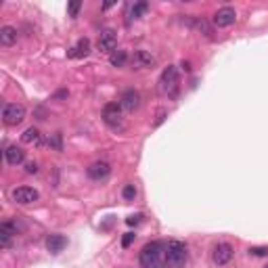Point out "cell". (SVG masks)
<instances>
[{
    "label": "cell",
    "instance_id": "2",
    "mask_svg": "<svg viewBox=\"0 0 268 268\" xmlns=\"http://www.w3.org/2000/svg\"><path fill=\"white\" fill-rule=\"evenodd\" d=\"M187 247L183 241H168L165 243V268H185Z\"/></svg>",
    "mask_w": 268,
    "mask_h": 268
},
{
    "label": "cell",
    "instance_id": "26",
    "mask_svg": "<svg viewBox=\"0 0 268 268\" xmlns=\"http://www.w3.org/2000/svg\"><path fill=\"white\" fill-rule=\"evenodd\" d=\"M25 172H28V174H36L38 172V163L36 161H28V163H25Z\"/></svg>",
    "mask_w": 268,
    "mask_h": 268
},
{
    "label": "cell",
    "instance_id": "15",
    "mask_svg": "<svg viewBox=\"0 0 268 268\" xmlns=\"http://www.w3.org/2000/svg\"><path fill=\"white\" fill-rule=\"evenodd\" d=\"M88 53H91V40H88V38H80L78 44H75L73 48H69L67 57H71V59H80V57H86Z\"/></svg>",
    "mask_w": 268,
    "mask_h": 268
},
{
    "label": "cell",
    "instance_id": "12",
    "mask_svg": "<svg viewBox=\"0 0 268 268\" xmlns=\"http://www.w3.org/2000/svg\"><path fill=\"white\" fill-rule=\"evenodd\" d=\"M120 105H122V109H126V111H130V113H134L138 107H140V95L136 93V91H126L124 95H122V99H120Z\"/></svg>",
    "mask_w": 268,
    "mask_h": 268
},
{
    "label": "cell",
    "instance_id": "22",
    "mask_svg": "<svg viewBox=\"0 0 268 268\" xmlns=\"http://www.w3.org/2000/svg\"><path fill=\"white\" fill-rule=\"evenodd\" d=\"M122 195H124V199H134L136 197V189H134V185H126L124 187V191H122Z\"/></svg>",
    "mask_w": 268,
    "mask_h": 268
},
{
    "label": "cell",
    "instance_id": "25",
    "mask_svg": "<svg viewBox=\"0 0 268 268\" xmlns=\"http://www.w3.org/2000/svg\"><path fill=\"white\" fill-rule=\"evenodd\" d=\"M134 233H126L124 237H122V247H130L132 245V241H134Z\"/></svg>",
    "mask_w": 268,
    "mask_h": 268
},
{
    "label": "cell",
    "instance_id": "13",
    "mask_svg": "<svg viewBox=\"0 0 268 268\" xmlns=\"http://www.w3.org/2000/svg\"><path fill=\"white\" fill-rule=\"evenodd\" d=\"M5 159L11 163V165H19L25 161V151L17 145H9L7 151H5Z\"/></svg>",
    "mask_w": 268,
    "mask_h": 268
},
{
    "label": "cell",
    "instance_id": "1",
    "mask_svg": "<svg viewBox=\"0 0 268 268\" xmlns=\"http://www.w3.org/2000/svg\"><path fill=\"white\" fill-rule=\"evenodd\" d=\"M143 268H165V243L161 241H151L140 249L138 258Z\"/></svg>",
    "mask_w": 268,
    "mask_h": 268
},
{
    "label": "cell",
    "instance_id": "10",
    "mask_svg": "<svg viewBox=\"0 0 268 268\" xmlns=\"http://www.w3.org/2000/svg\"><path fill=\"white\" fill-rule=\"evenodd\" d=\"M88 178H93V181H105V178L111 174V165L107 161H95L88 165V170H86Z\"/></svg>",
    "mask_w": 268,
    "mask_h": 268
},
{
    "label": "cell",
    "instance_id": "18",
    "mask_svg": "<svg viewBox=\"0 0 268 268\" xmlns=\"http://www.w3.org/2000/svg\"><path fill=\"white\" fill-rule=\"evenodd\" d=\"M17 235V226L13 222H3L0 224V239H3V247L11 245V237Z\"/></svg>",
    "mask_w": 268,
    "mask_h": 268
},
{
    "label": "cell",
    "instance_id": "28",
    "mask_svg": "<svg viewBox=\"0 0 268 268\" xmlns=\"http://www.w3.org/2000/svg\"><path fill=\"white\" fill-rule=\"evenodd\" d=\"M266 268H268V266H266Z\"/></svg>",
    "mask_w": 268,
    "mask_h": 268
},
{
    "label": "cell",
    "instance_id": "19",
    "mask_svg": "<svg viewBox=\"0 0 268 268\" xmlns=\"http://www.w3.org/2000/svg\"><path fill=\"white\" fill-rule=\"evenodd\" d=\"M126 61H128V55H126V50H116V53H111L109 55V63L113 67H124L126 65Z\"/></svg>",
    "mask_w": 268,
    "mask_h": 268
},
{
    "label": "cell",
    "instance_id": "9",
    "mask_svg": "<svg viewBox=\"0 0 268 268\" xmlns=\"http://www.w3.org/2000/svg\"><path fill=\"white\" fill-rule=\"evenodd\" d=\"M38 197H40L38 191L32 189V187H19V189L13 191V199H15L17 203H21V206H28V203L38 201Z\"/></svg>",
    "mask_w": 268,
    "mask_h": 268
},
{
    "label": "cell",
    "instance_id": "4",
    "mask_svg": "<svg viewBox=\"0 0 268 268\" xmlns=\"http://www.w3.org/2000/svg\"><path fill=\"white\" fill-rule=\"evenodd\" d=\"M25 120V107L19 103H9L3 109V122L7 126H17Z\"/></svg>",
    "mask_w": 268,
    "mask_h": 268
},
{
    "label": "cell",
    "instance_id": "14",
    "mask_svg": "<svg viewBox=\"0 0 268 268\" xmlns=\"http://www.w3.org/2000/svg\"><path fill=\"white\" fill-rule=\"evenodd\" d=\"M65 247H67V239L63 237V235H48V239H46V249L50 253H59V251H63Z\"/></svg>",
    "mask_w": 268,
    "mask_h": 268
},
{
    "label": "cell",
    "instance_id": "7",
    "mask_svg": "<svg viewBox=\"0 0 268 268\" xmlns=\"http://www.w3.org/2000/svg\"><path fill=\"white\" fill-rule=\"evenodd\" d=\"M97 48L101 53H116L118 48V36L113 30H105L99 34V40H97Z\"/></svg>",
    "mask_w": 268,
    "mask_h": 268
},
{
    "label": "cell",
    "instance_id": "11",
    "mask_svg": "<svg viewBox=\"0 0 268 268\" xmlns=\"http://www.w3.org/2000/svg\"><path fill=\"white\" fill-rule=\"evenodd\" d=\"M153 65H155V57L151 53H147V50H134V55H132V67L134 69H149Z\"/></svg>",
    "mask_w": 268,
    "mask_h": 268
},
{
    "label": "cell",
    "instance_id": "5",
    "mask_svg": "<svg viewBox=\"0 0 268 268\" xmlns=\"http://www.w3.org/2000/svg\"><path fill=\"white\" fill-rule=\"evenodd\" d=\"M233 256H235V249L231 243H218L212 251V262L216 266H226L233 260Z\"/></svg>",
    "mask_w": 268,
    "mask_h": 268
},
{
    "label": "cell",
    "instance_id": "27",
    "mask_svg": "<svg viewBox=\"0 0 268 268\" xmlns=\"http://www.w3.org/2000/svg\"><path fill=\"white\" fill-rule=\"evenodd\" d=\"M140 218H143V216H140V214H136V216H130V218L126 220V222H128V224L132 226V224H138V222H140Z\"/></svg>",
    "mask_w": 268,
    "mask_h": 268
},
{
    "label": "cell",
    "instance_id": "20",
    "mask_svg": "<svg viewBox=\"0 0 268 268\" xmlns=\"http://www.w3.org/2000/svg\"><path fill=\"white\" fill-rule=\"evenodd\" d=\"M149 5L147 3H136L132 9H130V19H138V17H143L145 13H147Z\"/></svg>",
    "mask_w": 268,
    "mask_h": 268
},
{
    "label": "cell",
    "instance_id": "21",
    "mask_svg": "<svg viewBox=\"0 0 268 268\" xmlns=\"http://www.w3.org/2000/svg\"><path fill=\"white\" fill-rule=\"evenodd\" d=\"M82 9V3H78V0H73V3L67 5V13H69V17H78V13Z\"/></svg>",
    "mask_w": 268,
    "mask_h": 268
},
{
    "label": "cell",
    "instance_id": "6",
    "mask_svg": "<svg viewBox=\"0 0 268 268\" xmlns=\"http://www.w3.org/2000/svg\"><path fill=\"white\" fill-rule=\"evenodd\" d=\"M103 120L109 128H120L122 126V105L120 103H107L103 107Z\"/></svg>",
    "mask_w": 268,
    "mask_h": 268
},
{
    "label": "cell",
    "instance_id": "17",
    "mask_svg": "<svg viewBox=\"0 0 268 268\" xmlns=\"http://www.w3.org/2000/svg\"><path fill=\"white\" fill-rule=\"evenodd\" d=\"M21 143H25V145H36V147H40L42 145V134H40V130L38 128H28L23 134H21Z\"/></svg>",
    "mask_w": 268,
    "mask_h": 268
},
{
    "label": "cell",
    "instance_id": "24",
    "mask_svg": "<svg viewBox=\"0 0 268 268\" xmlns=\"http://www.w3.org/2000/svg\"><path fill=\"white\" fill-rule=\"evenodd\" d=\"M48 145H50V147H55L57 151H61V149H63V145H61V132L53 134V138L48 140Z\"/></svg>",
    "mask_w": 268,
    "mask_h": 268
},
{
    "label": "cell",
    "instance_id": "8",
    "mask_svg": "<svg viewBox=\"0 0 268 268\" xmlns=\"http://www.w3.org/2000/svg\"><path fill=\"white\" fill-rule=\"evenodd\" d=\"M235 19H237V13L231 7H222L214 13V23L218 25V28H228V25L235 23Z\"/></svg>",
    "mask_w": 268,
    "mask_h": 268
},
{
    "label": "cell",
    "instance_id": "23",
    "mask_svg": "<svg viewBox=\"0 0 268 268\" xmlns=\"http://www.w3.org/2000/svg\"><path fill=\"white\" fill-rule=\"evenodd\" d=\"M249 256H256V258L268 256V247H249Z\"/></svg>",
    "mask_w": 268,
    "mask_h": 268
},
{
    "label": "cell",
    "instance_id": "16",
    "mask_svg": "<svg viewBox=\"0 0 268 268\" xmlns=\"http://www.w3.org/2000/svg\"><path fill=\"white\" fill-rule=\"evenodd\" d=\"M17 42V30L13 25H5L0 28V44L3 46H13Z\"/></svg>",
    "mask_w": 268,
    "mask_h": 268
},
{
    "label": "cell",
    "instance_id": "3",
    "mask_svg": "<svg viewBox=\"0 0 268 268\" xmlns=\"http://www.w3.org/2000/svg\"><path fill=\"white\" fill-rule=\"evenodd\" d=\"M178 91V69L174 65H168L159 75V93L174 97Z\"/></svg>",
    "mask_w": 268,
    "mask_h": 268
}]
</instances>
